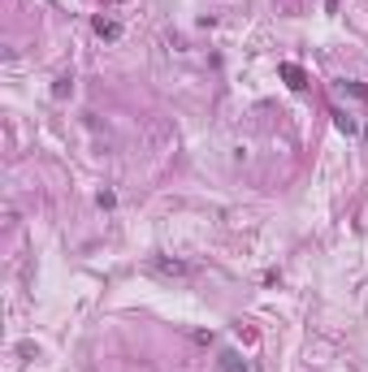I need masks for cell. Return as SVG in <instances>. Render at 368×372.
Wrapping results in <instances>:
<instances>
[{
  "label": "cell",
  "instance_id": "6da1fadb",
  "mask_svg": "<svg viewBox=\"0 0 368 372\" xmlns=\"http://www.w3.org/2000/svg\"><path fill=\"white\" fill-rule=\"evenodd\" d=\"M152 277H161V282H186L191 277V264L186 260H174V256H147V264H143Z\"/></svg>",
  "mask_w": 368,
  "mask_h": 372
},
{
  "label": "cell",
  "instance_id": "5b68a950",
  "mask_svg": "<svg viewBox=\"0 0 368 372\" xmlns=\"http://www.w3.org/2000/svg\"><path fill=\"white\" fill-rule=\"evenodd\" d=\"M334 126H338L342 135H360V121H355L347 109H334Z\"/></svg>",
  "mask_w": 368,
  "mask_h": 372
},
{
  "label": "cell",
  "instance_id": "7a4b0ae2",
  "mask_svg": "<svg viewBox=\"0 0 368 372\" xmlns=\"http://www.w3.org/2000/svg\"><path fill=\"white\" fill-rule=\"evenodd\" d=\"M217 368H221V372H256V364H252V359H243L238 351H221Z\"/></svg>",
  "mask_w": 368,
  "mask_h": 372
},
{
  "label": "cell",
  "instance_id": "ba28073f",
  "mask_svg": "<svg viewBox=\"0 0 368 372\" xmlns=\"http://www.w3.org/2000/svg\"><path fill=\"white\" fill-rule=\"evenodd\" d=\"M95 204H100V208H113L117 195H113V191H100V195H95Z\"/></svg>",
  "mask_w": 368,
  "mask_h": 372
},
{
  "label": "cell",
  "instance_id": "52a82bcc",
  "mask_svg": "<svg viewBox=\"0 0 368 372\" xmlns=\"http://www.w3.org/2000/svg\"><path fill=\"white\" fill-rule=\"evenodd\" d=\"M69 91H74V78H69V74H61V78L53 83V95H57V100H65Z\"/></svg>",
  "mask_w": 368,
  "mask_h": 372
},
{
  "label": "cell",
  "instance_id": "277c9868",
  "mask_svg": "<svg viewBox=\"0 0 368 372\" xmlns=\"http://www.w3.org/2000/svg\"><path fill=\"white\" fill-rule=\"evenodd\" d=\"M91 27H95V35H100V39H121V22H113V18H104V13L95 18Z\"/></svg>",
  "mask_w": 368,
  "mask_h": 372
},
{
  "label": "cell",
  "instance_id": "8992f818",
  "mask_svg": "<svg viewBox=\"0 0 368 372\" xmlns=\"http://www.w3.org/2000/svg\"><path fill=\"white\" fill-rule=\"evenodd\" d=\"M342 95H351V100H368V87L364 83H338Z\"/></svg>",
  "mask_w": 368,
  "mask_h": 372
},
{
  "label": "cell",
  "instance_id": "3957f363",
  "mask_svg": "<svg viewBox=\"0 0 368 372\" xmlns=\"http://www.w3.org/2000/svg\"><path fill=\"white\" fill-rule=\"evenodd\" d=\"M282 78H286V87H290V91H304V87H308V74H304L299 65H290V61L282 65Z\"/></svg>",
  "mask_w": 368,
  "mask_h": 372
}]
</instances>
